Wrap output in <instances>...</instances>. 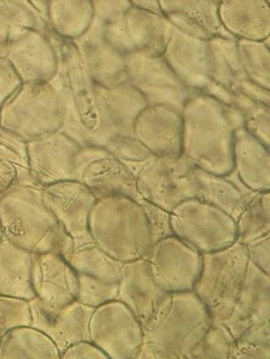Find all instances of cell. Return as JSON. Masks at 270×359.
Here are the masks:
<instances>
[{
	"label": "cell",
	"mask_w": 270,
	"mask_h": 359,
	"mask_svg": "<svg viewBox=\"0 0 270 359\" xmlns=\"http://www.w3.org/2000/svg\"><path fill=\"white\" fill-rule=\"evenodd\" d=\"M182 156L197 169L227 175L232 171L234 131L244 126L240 111L194 92L181 111Z\"/></svg>",
	"instance_id": "obj_1"
},
{
	"label": "cell",
	"mask_w": 270,
	"mask_h": 359,
	"mask_svg": "<svg viewBox=\"0 0 270 359\" xmlns=\"http://www.w3.org/2000/svg\"><path fill=\"white\" fill-rule=\"evenodd\" d=\"M0 226L3 237L33 254L53 251L68 258L74 250L36 187L17 184L0 198Z\"/></svg>",
	"instance_id": "obj_2"
},
{
	"label": "cell",
	"mask_w": 270,
	"mask_h": 359,
	"mask_svg": "<svg viewBox=\"0 0 270 359\" xmlns=\"http://www.w3.org/2000/svg\"><path fill=\"white\" fill-rule=\"evenodd\" d=\"M213 319L192 291L171 293L143 329L137 359H190Z\"/></svg>",
	"instance_id": "obj_3"
},
{
	"label": "cell",
	"mask_w": 270,
	"mask_h": 359,
	"mask_svg": "<svg viewBox=\"0 0 270 359\" xmlns=\"http://www.w3.org/2000/svg\"><path fill=\"white\" fill-rule=\"evenodd\" d=\"M89 231L100 249L121 262L145 258L152 247L145 214L131 197L97 199L90 213Z\"/></svg>",
	"instance_id": "obj_4"
},
{
	"label": "cell",
	"mask_w": 270,
	"mask_h": 359,
	"mask_svg": "<svg viewBox=\"0 0 270 359\" xmlns=\"http://www.w3.org/2000/svg\"><path fill=\"white\" fill-rule=\"evenodd\" d=\"M248 262L246 248L238 241L202 254L200 274L192 292L204 304L213 321H223L229 316L244 283Z\"/></svg>",
	"instance_id": "obj_5"
},
{
	"label": "cell",
	"mask_w": 270,
	"mask_h": 359,
	"mask_svg": "<svg viewBox=\"0 0 270 359\" xmlns=\"http://www.w3.org/2000/svg\"><path fill=\"white\" fill-rule=\"evenodd\" d=\"M66 117V104L51 83H28L22 98L5 106L0 112V127L27 142L59 131Z\"/></svg>",
	"instance_id": "obj_6"
},
{
	"label": "cell",
	"mask_w": 270,
	"mask_h": 359,
	"mask_svg": "<svg viewBox=\"0 0 270 359\" xmlns=\"http://www.w3.org/2000/svg\"><path fill=\"white\" fill-rule=\"evenodd\" d=\"M171 226L175 236L201 254L224 249L236 241L234 218L196 197L182 201L171 212Z\"/></svg>",
	"instance_id": "obj_7"
},
{
	"label": "cell",
	"mask_w": 270,
	"mask_h": 359,
	"mask_svg": "<svg viewBox=\"0 0 270 359\" xmlns=\"http://www.w3.org/2000/svg\"><path fill=\"white\" fill-rule=\"evenodd\" d=\"M138 196L171 212L197 197L194 167L183 156H155L136 176Z\"/></svg>",
	"instance_id": "obj_8"
},
{
	"label": "cell",
	"mask_w": 270,
	"mask_h": 359,
	"mask_svg": "<svg viewBox=\"0 0 270 359\" xmlns=\"http://www.w3.org/2000/svg\"><path fill=\"white\" fill-rule=\"evenodd\" d=\"M89 336L108 359H137L144 339L143 327L137 317L117 299L94 309Z\"/></svg>",
	"instance_id": "obj_9"
},
{
	"label": "cell",
	"mask_w": 270,
	"mask_h": 359,
	"mask_svg": "<svg viewBox=\"0 0 270 359\" xmlns=\"http://www.w3.org/2000/svg\"><path fill=\"white\" fill-rule=\"evenodd\" d=\"M127 81L143 96L148 106H166L181 112L194 91L171 70L162 55L127 53Z\"/></svg>",
	"instance_id": "obj_10"
},
{
	"label": "cell",
	"mask_w": 270,
	"mask_h": 359,
	"mask_svg": "<svg viewBox=\"0 0 270 359\" xmlns=\"http://www.w3.org/2000/svg\"><path fill=\"white\" fill-rule=\"evenodd\" d=\"M76 180L97 199L139 197L136 176L104 147H81L76 159Z\"/></svg>",
	"instance_id": "obj_11"
},
{
	"label": "cell",
	"mask_w": 270,
	"mask_h": 359,
	"mask_svg": "<svg viewBox=\"0 0 270 359\" xmlns=\"http://www.w3.org/2000/svg\"><path fill=\"white\" fill-rule=\"evenodd\" d=\"M145 259L156 283L169 293L192 291L202 266V254L175 235L152 243Z\"/></svg>",
	"instance_id": "obj_12"
},
{
	"label": "cell",
	"mask_w": 270,
	"mask_h": 359,
	"mask_svg": "<svg viewBox=\"0 0 270 359\" xmlns=\"http://www.w3.org/2000/svg\"><path fill=\"white\" fill-rule=\"evenodd\" d=\"M173 30L162 14L134 7L116 22L106 24L108 39L127 54L162 55Z\"/></svg>",
	"instance_id": "obj_13"
},
{
	"label": "cell",
	"mask_w": 270,
	"mask_h": 359,
	"mask_svg": "<svg viewBox=\"0 0 270 359\" xmlns=\"http://www.w3.org/2000/svg\"><path fill=\"white\" fill-rule=\"evenodd\" d=\"M81 147L57 131L28 142L29 172L36 188L76 180V159Z\"/></svg>",
	"instance_id": "obj_14"
},
{
	"label": "cell",
	"mask_w": 270,
	"mask_h": 359,
	"mask_svg": "<svg viewBox=\"0 0 270 359\" xmlns=\"http://www.w3.org/2000/svg\"><path fill=\"white\" fill-rule=\"evenodd\" d=\"M48 209L58 220L75 248L94 243L89 231V216L96 198L78 180H66L41 189Z\"/></svg>",
	"instance_id": "obj_15"
},
{
	"label": "cell",
	"mask_w": 270,
	"mask_h": 359,
	"mask_svg": "<svg viewBox=\"0 0 270 359\" xmlns=\"http://www.w3.org/2000/svg\"><path fill=\"white\" fill-rule=\"evenodd\" d=\"M74 41L85 70L96 85L112 88L127 81V53L108 39L104 22L94 18L89 30Z\"/></svg>",
	"instance_id": "obj_16"
},
{
	"label": "cell",
	"mask_w": 270,
	"mask_h": 359,
	"mask_svg": "<svg viewBox=\"0 0 270 359\" xmlns=\"http://www.w3.org/2000/svg\"><path fill=\"white\" fill-rule=\"evenodd\" d=\"M29 304L33 327L49 336L60 354L75 342L90 339L89 323L94 309L77 300L56 306L34 297L29 300Z\"/></svg>",
	"instance_id": "obj_17"
},
{
	"label": "cell",
	"mask_w": 270,
	"mask_h": 359,
	"mask_svg": "<svg viewBox=\"0 0 270 359\" xmlns=\"http://www.w3.org/2000/svg\"><path fill=\"white\" fill-rule=\"evenodd\" d=\"M162 56L192 91L203 93L213 83L208 39L175 28Z\"/></svg>",
	"instance_id": "obj_18"
},
{
	"label": "cell",
	"mask_w": 270,
	"mask_h": 359,
	"mask_svg": "<svg viewBox=\"0 0 270 359\" xmlns=\"http://www.w3.org/2000/svg\"><path fill=\"white\" fill-rule=\"evenodd\" d=\"M169 294L156 283L150 262L145 258L123 264L116 299L135 314L143 329L158 313Z\"/></svg>",
	"instance_id": "obj_19"
},
{
	"label": "cell",
	"mask_w": 270,
	"mask_h": 359,
	"mask_svg": "<svg viewBox=\"0 0 270 359\" xmlns=\"http://www.w3.org/2000/svg\"><path fill=\"white\" fill-rule=\"evenodd\" d=\"M32 287L45 304L66 306L76 300L78 273L58 252L33 254Z\"/></svg>",
	"instance_id": "obj_20"
},
{
	"label": "cell",
	"mask_w": 270,
	"mask_h": 359,
	"mask_svg": "<svg viewBox=\"0 0 270 359\" xmlns=\"http://www.w3.org/2000/svg\"><path fill=\"white\" fill-rule=\"evenodd\" d=\"M134 136L155 156L178 157L182 153V114L166 106H146L134 123Z\"/></svg>",
	"instance_id": "obj_21"
},
{
	"label": "cell",
	"mask_w": 270,
	"mask_h": 359,
	"mask_svg": "<svg viewBox=\"0 0 270 359\" xmlns=\"http://www.w3.org/2000/svg\"><path fill=\"white\" fill-rule=\"evenodd\" d=\"M267 321H270L269 274L248 262L244 283L234 308L222 323L236 339L248 327Z\"/></svg>",
	"instance_id": "obj_22"
},
{
	"label": "cell",
	"mask_w": 270,
	"mask_h": 359,
	"mask_svg": "<svg viewBox=\"0 0 270 359\" xmlns=\"http://www.w3.org/2000/svg\"><path fill=\"white\" fill-rule=\"evenodd\" d=\"M160 12L176 29L201 39L232 37L222 27L213 0H158Z\"/></svg>",
	"instance_id": "obj_23"
},
{
	"label": "cell",
	"mask_w": 270,
	"mask_h": 359,
	"mask_svg": "<svg viewBox=\"0 0 270 359\" xmlns=\"http://www.w3.org/2000/svg\"><path fill=\"white\" fill-rule=\"evenodd\" d=\"M218 15L222 27L234 39H269V0H220Z\"/></svg>",
	"instance_id": "obj_24"
},
{
	"label": "cell",
	"mask_w": 270,
	"mask_h": 359,
	"mask_svg": "<svg viewBox=\"0 0 270 359\" xmlns=\"http://www.w3.org/2000/svg\"><path fill=\"white\" fill-rule=\"evenodd\" d=\"M244 127L234 131L232 171L251 192L270 191V153Z\"/></svg>",
	"instance_id": "obj_25"
},
{
	"label": "cell",
	"mask_w": 270,
	"mask_h": 359,
	"mask_svg": "<svg viewBox=\"0 0 270 359\" xmlns=\"http://www.w3.org/2000/svg\"><path fill=\"white\" fill-rule=\"evenodd\" d=\"M33 253L3 237L0 241V296L31 300Z\"/></svg>",
	"instance_id": "obj_26"
},
{
	"label": "cell",
	"mask_w": 270,
	"mask_h": 359,
	"mask_svg": "<svg viewBox=\"0 0 270 359\" xmlns=\"http://www.w3.org/2000/svg\"><path fill=\"white\" fill-rule=\"evenodd\" d=\"M53 340L31 325L10 330L0 341V359H60Z\"/></svg>",
	"instance_id": "obj_27"
},
{
	"label": "cell",
	"mask_w": 270,
	"mask_h": 359,
	"mask_svg": "<svg viewBox=\"0 0 270 359\" xmlns=\"http://www.w3.org/2000/svg\"><path fill=\"white\" fill-rule=\"evenodd\" d=\"M197 197L227 213L234 219L238 217L251 192L242 189L228 180L225 175H217L194 168Z\"/></svg>",
	"instance_id": "obj_28"
},
{
	"label": "cell",
	"mask_w": 270,
	"mask_h": 359,
	"mask_svg": "<svg viewBox=\"0 0 270 359\" xmlns=\"http://www.w3.org/2000/svg\"><path fill=\"white\" fill-rule=\"evenodd\" d=\"M95 18L91 0H48V20L52 32L62 39L83 36Z\"/></svg>",
	"instance_id": "obj_29"
},
{
	"label": "cell",
	"mask_w": 270,
	"mask_h": 359,
	"mask_svg": "<svg viewBox=\"0 0 270 359\" xmlns=\"http://www.w3.org/2000/svg\"><path fill=\"white\" fill-rule=\"evenodd\" d=\"M208 45L213 81L232 93H240L241 87L248 79L239 57L236 39L215 36L208 39Z\"/></svg>",
	"instance_id": "obj_30"
},
{
	"label": "cell",
	"mask_w": 270,
	"mask_h": 359,
	"mask_svg": "<svg viewBox=\"0 0 270 359\" xmlns=\"http://www.w3.org/2000/svg\"><path fill=\"white\" fill-rule=\"evenodd\" d=\"M269 191L251 192L234 219L236 241L243 245L270 235Z\"/></svg>",
	"instance_id": "obj_31"
},
{
	"label": "cell",
	"mask_w": 270,
	"mask_h": 359,
	"mask_svg": "<svg viewBox=\"0 0 270 359\" xmlns=\"http://www.w3.org/2000/svg\"><path fill=\"white\" fill-rule=\"evenodd\" d=\"M106 100L118 134L134 135V123L148 106L142 94L125 81L112 88H106Z\"/></svg>",
	"instance_id": "obj_32"
},
{
	"label": "cell",
	"mask_w": 270,
	"mask_h": 359,
	"mask_svg": "<svg viewBox=\"0 0 270 359\" xmlns=\"http://www.w3.org/2000/svg\"><path fill=\"white\" fill-rule=\"evenodd\" d=\"M68 262L77 273L95 277L106 283H118L125 262L115 259L95 243L75 248Z\"/></svg>",
	"instance_id": "obj_33"
},
{
	"label": "cell",
	"mask_w": 270,
	"mask_h": 359,
	"mask_svg": "<svg viewBox=\"0 0 270 359\" xmlns=\"http://www.w3.org/2000/svg\"><path fill=\"white\" fill-rule=\"evenodd\" d=\"M236 47L247 79L270 90L269 39L261 41L236 39Z\"/></svg>",
	"instance_id": "obj_34"
},
{
	"label": "cell",
	"mask_w": 270,
	"mask_h": 359,
	"mask_svg": "<svg viewBox=\"0 0 270 359\" xmlns=\"http://www.w3.org/2000/svg\"><path fill=\"white\" fill-rule=\"evenodd\" d=\"M232 106L242 114L244 129L264 146L270 148V107L255 102L241 93H234Z\"/></svg>",
	"instance_id": "obj_35"
},
{
	"label": "cell",
	"mask_w": 270,
	"mask_h": 359,
	"mask_svg": "<svg viewBox=\"0 0 270 359\" xmlns=\"http://www.w3.org/2000/svg\"><path fill=\"white\" fill-rule=\"evenodd\" d=\"M234 337L222 321H213L190 359H230Z\"/></svg>",
	"instance_id": "obj_36"
},
{
	"label": "cell",
	"mask_w": 270,
	"mask_h": 359,
	"mask_svg": "<svg viewBox=\"0 0 270 359\" xmlns=\"http://www.w3.org/2000/svg\"><path fill=\"white\" fill-rule=\"evenodd\" d=\"M230 359H270V321L253 325L239 335Z\"/></svg>",
	"instance_id": "obj_37"
},
{
	"label": "cell",
	"mask_w": 270,
	"mask_h": 359,
	"mask_svg": "<svg viewBox=\"0 0 270 359\" xmlns=\"http://www.w3.org/2000/svg\"><path fill=\"white\" fill-rule=\"evenodd\" d=\"M104 148L114 155L118 161L125 163L127 169L137 176L140 170L155 155L134 135L115 134L106 142Z\"/></svg>",
	"instance_id": "obj_38"
},
{
	"label": "cell",
	"mask_w": 270,
	"mask_h": 359,
	"mask_svg": "<svg viewBox=\"0 0 270 359\" xmlns=\"http://www.w3.org/2000/svg\"><path fill=\"white\" fill-rule=\"evenodd\" d=\"M0 161L15 165L20 174L18 184L33 186L29 172L28 142L3 127H0Z\"/></svg>",
	"instance_id": "obj_39"
},
{
	"label": "cell",
	"mask_w": 270,
	"mask_h": 359,
	"mask_svg": "<svg viewBox=\"0 0 270 359\" xmlns=\"http://www.w3.org/2000/svg\"><path fill=\"white\" fill-rule=\"evenodd\" d=\"M118 283H106L95 277L78 273V291L76 300L92 309L116 299Z\"/></svg>",
	"instance_id": "obj_40"
},
{
	"label": "cell",
	"mask_w": 270,
	"mask_h": 359,
	"mask_svg": "<svg viewBox=\"0 0 270 359\" xmlns=\"http://www.w3.org/2000/svg\"><path fill=\"white\" fill-rule=\"evenodd\" d=\"M32 325L29 300L0 296V341L16 327Z\"/></svg>",
	"instance_id": "obj_41"
},
{
	"label": "cell",
	"mask_w": 270,
	"mask_h": 359,
	"mask_svg": "<svg viewBox=\"0 0 270 359\" xmlns=\"http://www.w3.org/2000/svg\"><path fill=\"white\" fill-rule=\"evenodd\" d=\"M137 201L141 205L148 219L152 245L160 239L173 235L171 226V212L140 197H138Z\"/></svg>",
	"instance_id": "obj_42"
},
{
	"label": "cell",
	"mask_w": 270,
	"mask_h": 359,
	"mask_svg": "<svg viewBox=\"0 0 270 359\" xmlns=\"http://www.w3.org/2000/svg\"><path fill=\"white\" fill-rule=\"evenodd\" d=\"M95 18L101 22H116L132 7L129 0H91Z\"/></svg>",
	"instance_id": "obj_43"
},
{
	"label": "cell",
	"mask_w": 270,
	"mask_h": 359,
	"mask_svg": "<svg viewBox=\"0 0 270 359\" xmlns=\"http://www.w3.org/2000/svg\"><path fill=\"white\" fill-rule=\"evenodd\" d=\"M249 262L270 275V236L257 239L245 245Z\"/></svg>",
	"instance_id": "obj_44"
},
{
	"label": "cell",
	"mask_w": 270,
	"mask_h": 359,
	"mask_svg": "<svg viewBox=\"0 0 270 359\" xmlns=\"http://www.w3.org/2000/svg\"><path fill=\"white\" fill-rule=\"evenodd\" d=\"M62 359H108L106 353L91 340L75 342L62 353Z\"/></svg>",
	"instance_id": "obj_45"
},
{
	"label": "cell",
	"mask_w": 270,
	"mask_h": 359,
	"mask_svg": "<svg viewBox=\"0 0 270 359\" xmlns=\"http://www.w3.org/2000/svg\"><path fill=\"white\" fill-rule=\"evenodd\" d=\"M20 184V174L15 165L0 161V198Z\"/></svg>",
	"instance_id": "obj_46"
},
{
	"label": "cell",
	"mask_w": 270,
	"mask_h": 359,
	"mask_svg": "<svg viewBox=\"0 0 270 359\" xmlns=\"http://www.w3.org/2000/svg\"><path fill=\"white\" fill-rule=\"evenodd\" d=\"M129 1L132 7L155 12V13H161L158 0H129Z\"/></svg>",
	"instance_id": "obj_47"
},
{
	"label": "cell",
	"mask_w": 270,
	"mask_h": 359,
	"mask_svg": "<svg viewBox=\"0 0 270 359\" xmlns=\"http://www.w3.org/2000/svg\"><path fill=\"white\" fill-rule=\"evenodd\" d=\"M3 229H1V226H0V241H3Z\"/></svg>",
	"instance_id": "obj_48"
},
{
	"label": "cell",
	"mask_w": 270,
	"mask_h": 359,
	"mask_svg": "<svg viewBox=\"0 0 270 359\" xmlns=\"http://www.w3.org/2000/svg\"><path fill=\"white\" fill-rule=\"evenodd\" d=\"M213 1H215V3H219L220 0H213Z\"/></svg>",
	"instance_id": "obj_49"
}]
</instances>
